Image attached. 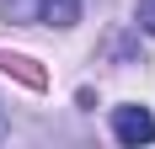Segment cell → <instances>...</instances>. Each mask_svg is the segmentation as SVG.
Listing matches in <instances>:
<instances>
[{"label":"cell","mask_w":155,"mask_h":149,"mask_svg":"<svg viewBox=\"0 0 155 149\" xmlns=\"http://www.w3.org/2000/svg\"><path fill=\"white\" fill-rule=\"evenodd\" d=\"M11 21H48V27H75L80 0H5Z\"/></svg>","instance_id":"obj_1"},{"label":"cell","mask_w":155,"mask_h":149,"mask_svg":"<svg viewBox=\"0 0 155 149\" xmlns=\"http://www.w3.org/2000/svg\"><path fill=\"white\" fill-rule=\"evenodd\" d=\"M112 133H118V144H150L155 138V117L144 106H118L112 112Z\"/></svg>","instance_id":"obj_2"},{"label":"cell","mask_w":155,"mask_h":149,"mask_svg":"<svg viewBox=\"0 0 155 149\" xmlns=\"http://www.w3.org/2000/svg\"><path fill=\"white\" fill-rule=\"evenodd\" d=\"M0 69H16L27 85H43V74H38V69H27V59H16V53H0Z\"/></svg>","instance_id":"obj_3"},{"label":"cell","mask_w":155,"mask_h":149,"mask_svg":"<svg viewBox=\"0 0 155 149\" xmlns=\"http://www.w3.org/2000/svg\"><path fill=\"white\" fill-rule=\"evenodd\" d=\"M139 27L155 32V0H139Z\"/></svg>","instance_id":"obj_4"}]
</instances>
